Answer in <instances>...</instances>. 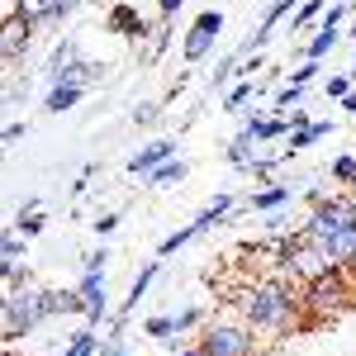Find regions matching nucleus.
Returning <instances> with one entry per match:
<instances>
[{"label": "nucleus", "instance_id": "obj_50", "mask_svg": "<svg viewBox=\"0 0 356 356\" xmlns=\"http://www.w3.org/2000/svg\"><path fill=\"white\" fill-rule=\"evenodd\" d=\"M347 38H356V19H347Z\"/></svg>", "mask_w": 356, "mask_h": 356}, {"label": "nucleus", "instance_id": "obj_22", "mask_svg": "<svg viewBox=\"0 0 356 356\" xmlns=\"http://www.w3.org/2000/svg\"><path fill=\"white\" fill-rule=\"evenodd\" d=\"M257 152H261V143H252V138H233L228 147H223V162L233 166V171H252V162H257Z\"/></svg>", "mask_w": 356, "mask_h": 356}, {"label": "nucleus", "instance_id": "obj_51", "mask_svg": "<svg viewBox=\"0 0 356 356\" xmlns=\"http://www.w3.org/2000/svg\"><path fill=\"white\" fill-rule=\"evenodd\" d=\"M5 356H19V352H15V347H5Z\"/></svg>", "mask_w": 356, "mask_h": 356}, {"label": "nucleus", "instance_id": "obj_27", "mask_svg": "<svg viewBox=\"0 0 356 356\" xmlns=\"http://www.w3.org/2000/svg\"><path fill=\"white\" fill-rule=\"evenodd\" d=\"M72 57H81V53H76V38H57L53 53L43 57V81H48V76H57V72H62V67H67Z\"/></svg>", "mask_w": 356, "mask_h": 356}, {"label": "nucleus", "instance_id": "obj_30", "mask_svg": "<svg viewBox=\"0 0 356 356\" xmlns=\"http://www.w3.org/2000/svg\"><path fill=\"white\" fill-rule=\"evenodd\" d=\"M195 238H200V228H195V219L186 223V228H176V233H166L162 238V247H157V257H176L181 247H191Z\"/></svg>", "mask_w": 356, "mask_h": 356}, {"label": "nucleus", "instance_id": "obj_28", "mask_svg": "<svg viewBox=\"0 0 356 356\" xmlns=\"http://www.w3.org/2000/svg\"><path fill=\"white\" fill-rule=\"evenodd\" d=\"M67 314H81L86 318V300H81L76 285L72 290H53V318H67Z\"/></svg>", "mask_w": 356, "mask_h": 356}, {"label": "nucleus", "instance_id": "obj_3", "mask_svg": "<svg viewBox=\"0 0 356 356\" xmlns=\"http://www.w3.org/2000/svg\"><path fill=\"white\" fill-rule=\"evenodd\" d=\"M275 275H285V280H295V285H309V280H318V275L332 271L328 252L314 243V238H304V233H290L285 243L275 247V261H271Z\"/></svg>", "mask_w": 356, "mask_h": 356}, {"label": "nucleus", "instance_id": "obj_19", "mask_svg": "<svg viewBox=\"0 0 356 356\" xmlns=\"http://www.w3.org/2000/svg\"><path fill=\"white\" fill-rule=\"evenodd\" d=\"M238 204H243V200H238L233 191H219L214 200H209V204H204V209H200V214H195V228L204 233V228H214V223H223L228 214H233V209H238Z\"/></svg>", "mask_w": 356, "mask_h": 356}, {"label": "nucleus", "instance_id": "obj_6", "mask_svg": "<svg viewBox=\"0 0 356 356\" xmlns=\"http://www.w3.org/2000/svg\"><path fill=\"white\" fill-rule=\"evenodd\" d=\"M356 223V195H328L323 204H314L309 214H304L300 233L304 238H328V233H337V228H352Z\"/></svg>", "mask_w": 356, "mask_h": 356}, {"label": "nucleus", "instance_id": "obj_16", "mask_svg": "<svg viewBox=\"0 0 356 356\" xmlns=\"http://www.w3.org/2000/svg\"><path fill=\"white\" fill-rule=\"evenodd\" d=\"M157 275H162V261H147V266H143V271L134 275V285H129L124 304H114V314H119V318H129V314H134L138 304H143V295L152 290V280H157Z\"/></svg>", "mask_w": 356, "mask_h": 356}, {"label": "nucleus", "instance_id": "obj_36", "mask_svg": "<svg viewBox=\"0 0 356 356\" xmlns=\"http://www.w3.org/2000/svg\"><path fill=\"white\" fill-rule=\"evenodd\" d=\"M29 257V238L24 233H15V228H5V243H0V261H24Z\"/></svg>", "mask_w": 356, "mask_h": 356}, {"label": "nucleus", "instance_id": "obj_49", "mask_svg": "<svg viewBox=\"0 0 356 356\" xmlns=\"http://www.w3.org/2000/svg\"><path fill=\"white\" fill-rule=\"evenodd\" d=\"M342 110H347V114H352V119H356V86H352V95L342 100Z\"/></svg>", "mask_w": 356, "mask_h": 356}, {"label": "nucleus", "instance_id": "obj_43", "mask_svg": "<svg viewBox=\"0 0 356 356\" xmlns=\"http://www.w3.org/2000/svg\"><path fill=\"white\" fill-rule=\"evenodd\" d=\"M100 356H129L124 332H105V337H100Z\"/></svg>", "mask_w": 356, "mask_h": 356}, {"label": "nucleus", "instance_id": "obj_40", "mask_svg": "<svg viewBox=\"0 0 356 356\" xmlns=\"http://www.w3.org/2000/svg\"><path fill=\"white\" fill-rule=\"evenodd\" d=\"M119 223H124V214H119V209H105V214H95V223H90V233H95V238L105 243V238H110V233L119 228Z\"/></svg>", "mask_w": 356, "mask_h": 356}, {"label": "nucleus", "instance_id": "obj_44", "mask_svg": "<svg viewBox=\"0 0 356 356\" xmlns=\"http://www.w3.org/2000/svg\"><path fill=\"white\" fill-rule=\"evenodd\" d=\"M318 76H323V72H318V62H300L290 81H300V86H314V81H318Z\"/></svg>", "mask_w": 356, "mask_h": 356}, {"label": "nucleus", "instance_id": "obj_41", "mask_svg": "<svg viewBox=\"0 0 356 356\" xmlns=\"http://www.w3.org/2000/svg\"><path fill=\"white\" fill-rule=\"evenodd\" d=\"M166 43H171V19H157V29H152V48H147V62H157V57L166 53Z\"/></svg>", "mask_w": 356, "mask_h": 356}, {"label": "nucleus", "instance_id": "obj_45", "mask_svg": "<svg viewBox=\"0 0 356 356\" xmlns=\"http://www.w3.org/2000/svg\"><path fill=\"white\" fill-rule=\"evenodd\" d=\"M24 134H29V124H24V119H10V124H5V134H0V138H5V147H15V143H19Z\"/></svg>", "mask_w": 356, "mask_h": 356}, {"label": "nucleus", "instance_id": "obj_26", "mask_svg": "<svg viewBox=\"0 0 356 356\" xmlns=\"http://www.w3.org/2000/svg\"><path fill=\"white\" fill-rule=\"evenodd\" d=\"M62 356H100V332L90 328H76L72 337H67V347H62Z\"/></svg>", "mask_w": 356, "mask_h": 356}, {"label": "nucleus", "instance_id": "obj_4", "mask_svg": "<svg viewBox=\"0 0 356 356\" xmlns=\"http://www.w3.org/2000/svg\"><path fill=\"white\" fill-rule=\"evenodd\" d=\"M261 332L252 328L247 318H209L204 328L195 332V342L204 347V356H261Z\"/></svg>", "mask_w": 356, "mask_h": 356}, {"label": "nucleus", "instance_id": "obj_13", "mask_svg": "<svg viewBox=\"0 0 356 356\" xmlns=\"http://www.w3.org/2000/svg\"><path fill=\"white\" fill-rule=\"evenodd\" d=\"M105 29H110V33H119V38H147V19L138 15L129 0H114V5H110Z\"/></svg>", "mask_w": 356, "mask_h": 356}, {"label": "nucleus", "instance_id": "obj_34", "mask_svg": "<svg viewBox=\"0 0 356 356\" xmlns=\"http://www.w3.org/2000/svg\"><path fill=\"white\" fill-rule=\"evenodd\" d=\"M328 181H337V186H356V152L332 157L328 162Z\"/></svg>", "mask_w": 356, "mask_h": 356}, {"label": "nucleus", "instance_id": "obj_48", "mask_svg": "<svg viewBox=\"0 0 356 356\" xmlns=\"http://www.w3.org/2000/svg\"><path fill=\"white\" fill-rule=\"evenodd\" d=\"M171 356H204V347H200V342H176Z\"/></svg>", "mask_w": 356, "mask_h": 356}, {"label": "nucleus", "instance_id": "obj_24", "mask_svg": "<svg viewBox=\"0 0 356 356\" xmlns=\"http://www.w3.org/2000/svg\"><path fill=\"white\" fill-rule=\"evenodd\" d=\"M238 72H243V53L233 48V53H223V57H219V67L209 72V90H214V95H219V90H228Z\"/></svg>", "mask_w": 356, "mask_h": 356}, {"label": "nucleus", "instance_id": "obj_46", "mask_svg": "<svg viewBox=\"0 0 356 356\" xmlns=\"http://www.w3.org/2000/svg\"><path fill=\"white\" fill-rule=\"evenodd\" d=\"M195 19H200L204 29H214V33H223V10H200Z\"/></svg>", "mask_w": 356, "mask_h": 356}, {"label": "nucleus", "instance_id": "obj_47", "mask_svg": "<svg viewBox=\"0 0 356 356\" xmlns=\"http://www.w3.org/2000/svg\"><path fill=\"white\" fill-rule=\"evenodd\" d=\"M181 5H186V0H157V15H162V19H176Z\"/></svg>", "mask_w": 356, "mask_h": 356}, {"label": "nucleus", "instance_id": "obj_12", "mask_svg": "<svg viewBox=\"0 0 356 356\" xmlns=\"http://www.w3.org/2000/svg\"><path fill=\"white\" fill-rule=\"evenodd\" d=\"M295 200V186H285V181H261L252 195H243V204L252 214H275V209H285Z\"/></svg>", "mask_w": 356, "mask_h": 356}, {"label": "nucleus", "instance_id": "obj_52", "mask_svg": "<svg viewBox=\"0 0 356 356\" xmlns=\"http://www.w3.org/2000/svg\"><path fill=\"white\" fill-rule=\"evenodd\" d=\"M352 76H356V57H352Z\"/></svg>", "mask_w": 356, "mask_h": 356}, {"label": "nucleus", "instance_id": "obj_25", "mask_svg": "<svg viewBox=\"0 0 356 356\" xmlns=\"http://www.w3.org/2000/svg\"><path fill=\"white\" fill-rule=\"evenodd\" d=\"M186 176H191V162H181V157H171V162H162L157 171H152V176H143V181H147L152 191H162V186H181Z\"/></svg>", "mask_w": 356, "mask_h": 356}, {"label": "nucleus", "instance_id": "obj_39", "mask_svg": "<svg viewBox=\"0 0 356 356\" xmlns=\"http://www.w3.org/2000/svg\"><path fill=\"white\" fill-rule=\"evenodd\" d=\"M352 86H356V76H352V72H347V76H328V81H323V95L342 105V100L352 95Z\"/></svg>", "mask_w": 356, "mask_h": 356}, {"label": "nucleus", "instance_id": "obj_31", "mask_svg": "<svg viewBox=\"0 0 356 356\" xmlns=\"http://www.w3.org/2000/svg\"><path fill=\"white\" fill-rule=\"evenodd\" d=\"M209 323V314H204V304H186V309H176V332L186 337V332H200Z\"/></svg>", "mask_w": 356, "mask_h": 356}, {"label": "nucleus", "instance_id": "obj_11", "mask_svg": "<svg viewBox=\"0 0 356 356\" xmlns=\"http://www.w3.org/2000/svg\"><path fill=\"white\" fill-rule=\"evenodd\" d=\"M100 76H105V67H100V62L72 57V62H67L57 76H48V81H43V90H48V86H76V90H95V86H100Z\"/></svg>", "mask_w": 356, "mask_h": 356}, {"label": "nucleus", "instance_id": "obj_53", "mask_svg": "<svg viewBox=\"0 0 356 356\" xmlns=\"http://www.w3.org/2000/svg\"><path fill=\"white\" fill-rule=\"evenodd\" d=\"M352 5H356V0H352Z\"/></svg>", "mask_w": 356, "mask_h": 356}, {"label": "nucleus", "instance_id": "obj_7", "mask_svg": "<svg viewBox=\"0 0 356 356\" xmlns=\"http://www.w3.org/2000/svg\"><path fill=\"white\" fill-rule=\"evenodd\" d=\"M33 38H38V29L29 24V19H19V15H5V29H0V57H5V72H10V76L19 72V62L29 57Z\"/></svg>", "mask_w": 356, "mask_h": 356}, {"label": "nucleus", "instance_id": "obj_9", "mask_svg": "<svg viewBox=\"0 0 356 356\" xmlns=\"http://www.w3.org/2000/svg\"><path fill=\"white\" fill-rule=\"evenodd\" d=\"M238 134L252 138V143H261V147H266V143H285V138H290V119H285L280 110L261 114L257 105H252V110L243 114V124H238Z\"/></svg>", "mask_w": 356, "mask_h": 356}, {"label": "nucleus", "instance_id": "obj_10", "mask_svg": "<svg viewBox=\"0 0 356 356\" xmlns=\"http://www.w3.org/2000/svg\"><path fill=\"white\" fill-rule=\"evenodd\" d=\"M171 157H176V138H152V143H143L134 157L124 162V171H129V176H152V171L162 162H171Z\"/></svg>", "mask_w": 356, "mask_h": 356}, {"label": "nucleus", "instance_id": "obj_23", "mask_svg": "<svg viewBox=\"0 0 356 356\" xmlns=\"http://www.w3.org/2000/svg\"><path fill=\"white\" fill-rule=\"evenodd\" d=\"M332 134V119H318V124H309V129H295V134L285 138V147H290V157H300V152H309L318 138Z\"/></svg>", "mask_w": 356, "mask_h": 356}, {"label": "nucleus", "instance_id": "obj_29", "mask_svg": "<svg viewBox=\"0 0 356 356\" xmlns=\"http://www.w3.org/2000/svg\"><path fill=\"white\" fill-rule=\"evenodd\" d=\"M143 332L152 337V342H176L181 332H176V314H152L147 323H143Z\"/></svg>", "mask_w": 356, "mask_h": 356}, {"label": "nucleus", "instance_id": "obj_2", "mask_svg": "<svg viewBox=\"0 0 356 356\" xmlns=\"http://www.w3.org/2000/svg\"><path fill=\"white\" fill-rule=\"evenodd\" d=\"M53 318V290L48 285H24V290H5L0 304V323H5V342H24L29 332H38Z\"/></svg>", "mask_w": 356, "mask_h": 356}, {"label": "nucleus", "instance_id": "obj_33", "mask_svg": "<svg viewBox=\"0 0 356 356\" xmlns=\"http://www.w3.org/2000/svg\"><path fill=\"white\" fill-rule=\"evenodd\" d=\"M10 228H15V233H24L29 243H33V238H38L48 223H43V209H29V204H24V209L15 214V223H10Z\"/></svg>", "mask_w": 356, "mask_h": 356}, {"label": "nucleus", "instance_id": "obj_17", "mask_svg": "<svg viewBox=\"0 0 356 356\" xmlns=\"http://www.w3.org/2000/svg\"><path fill=\"white\" fill-rule=\"evenodd\" d=\"M252 100H261V81L257 76H243V81H233L228 90H223V114H247V105Z\"/></svg>", "mask_w": 356, "mask_h": 356}, {"label": "nucleus", "instance_id": "obj_20", "mask_svg": "<svg viewBox=\"0 0 356 356\" xmlns=\"http://www.w3.org/2000/svg\"><path fill=\"white\" fill-rule=\"evenodd\" d=\"M323 15H328V5H323V0H304L300 10L290 15V38H309L314 29L323 24Z\"/></svg>", "mask_w": 356, "mask_h": 356}, {"label": "nucleus", "instance_id": "obj_32", "mask_svg": "<svg viewBox=\"0 0 356 356\" xmlns=\"http://www.w3.org/2000/svg\"><path fill=\"white\" fill-rule=\"evenodd\" d=\"M29 95H33V86L24 76H5V114H15L19 105H29Z\"/></svg>", "mask_w": 356, "mask_h": 356}, {"label": "nucleus", "instance_id": "obj_35", "mask_svg": "<svg viewBox=\"0 0 356 356\" xmlns=\"http://www.w3.org/2000/svg\"><path fill=\"white\" fill-rule=\"evenodd\" d=\"M304 90H309V86H300V81H285L280 86V90H275L271 95V110H295V105H304Z\"/></svg>", "mask_w": 356, "mask_h": 356}, {"label": "nucleus", "instance_id": "obj_1", "mask_svg": "<svg viewBox=\"0 0 356 356\" xmlns=\"http://www.w3.org/2000/svg\"><path fill=\"white\" fill-rule=\"evenodd\" d=\"M238 304V318H247L261 337H285L304 323V285L285 280V275H266V280H252L247 290L233 295Z\"/></svg>", "mask_w": 356, "mask_h": 356}, {"label": "nucleus", "instance_id": "obj_15", "mask_svg": "<svg viewBox=\"0 0 356 356\" xmlns=\"http://www.w3.org/2000/svg\"><path fill=\"white\" fill-rule=\"evenodd\" d=\"M214 43H219V33L204 29L200 19H191L186 38H181V62H200V57H209V53H214Z\"/></svg>", "mask_w": 356, "mask_h": 356}, {"label": "nucleus", "instance_id": "obj_8", "mask_svg": "<svg viewBox=\"0 0 356 356\" xmlns=\"http://www.w3.org/2000/svg\"><path fill=\"white\" fill-rule=\"evenodd\" d=\"M300 5H304V0H271V5H266V15H261V24H252V33H247L243 43H238V53H243V57L261 53V48H266V43L275 38V29L285 24V19H290Z\"/></svg>", "mask_w": 356, "mask_h": 356}, {"label": "nucleus", "instance_id": "obj_18", "mask_svg": "<svg viewBox=\"0 0 356 356\" xmlns=\"http://www.w3.org/2000/svg\"><path fill=\"white\" fill-rule=\"evenodd\" d=\"M342 38H347V29H328V24H318L314 29V33H309V38H304V62H323V57L332 53V48H337V43H342Z\"/></svg>", "mask_w": 356, "mask_h": 356}, {"label": "nucleus", "instance_id": "obj_42", "mask_svg": "<svg viewBox=\"0 0 356 356\" xmlns=\"http://www.w3.org/2000/svg\"><path fill=\"white\" fill-rule=\"evenodd\" d=\"M81 271H110V247H90L81 261Z\"/></svg>", "mask_w": 356, "mask_h": 356}, {"label": "nucleus", "instance_id": "obj_5", "mask_svg": "<svg viewBox=\"0 0 356 356\" xmlns=\"http://www.w3.org/2000/svg\"><path fill=\"white\" fill-rule=\"evenodd\" d=\"M352 304H356V271L332 266L328 275H318V280H309V285H304V309H309V314H318V318L342 314V309H352Z\"/></svg>", "mask_w": 356, "mask_h": 356}, {"label": "nucleus", "instance_id": "obj_14", "mask_svg": "<svg viewBox=\"0 0 356 356\" xmlns=\"http://www.w3.org/2000/svg\"><path fill=\"white\" fill-rule=\"evenodd\" d=\"M318 247L328 252L332 266L352 271V266H356V223H352V228H337V233H328V238H318Z\"/></svg>", "mask_w": 356, "mask_h": 356}, {"label": "nucleus", "instance_id": "obj_37", "mask_svg": "<svg viewBox=\"0 0 356 356\" xmlns=\"http://www.w3.org/2000/svg\"><path fill=\"white\" fill-rule=\"evenodd\" d=\"M162 119V100H138L134 105V129H152Z\"/></svg>", "mask_w": 356, "mask_h": 356}, {"label": "nucleus", "instance_id": "obj_21", "mask_svg": "<svg viewBox=\"0 0 356 356\" xmlns=\"http://www.w3.org/2000/svg\"><path fill=\"white\" fill-rule=\"evenodd\" d=\"M81 100H86V90H76V86H48L43 90V110L48 114H72Z\"/></svg>", "mask_w": 356, "mask_h": 356}, {"label": "nucleus", "instance_id": "obj_38", "mask_svg": "<svg viewBox=\"0 0 356 356\" xmlns=\"http://www.w3.org/2000/svg\"><path fill=\"white\" fill-rule=\"evenodd\" d=\"M24 285H33L29 261H5V290H24Z\"/></svg>", "mask_w": 356, "mask_h": 356}]
</instances>
